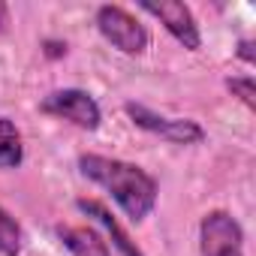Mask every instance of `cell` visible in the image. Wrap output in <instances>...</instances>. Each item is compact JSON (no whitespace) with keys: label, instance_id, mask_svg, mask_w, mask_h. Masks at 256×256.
Returning a JSON list of instances; mask_svg holds the SVG:
<instances>
[{"label":"cell","instance_id":"8","mask_svg":"<svg viewBox=\"0 0 256 256\" xmlns=\"http://www.w3.org/2000/svg\"><path fill=\"white\" fill-rule=\"evenodd\" d=\"M58 241L72 253V256H112V247L106 235L94 226H54Z\"/></svg>","mask_w":256,"mask_h":256},{"label":"cell","instance_id":"4","mask_svg":"<svg viewBox=\"0 0 256 256\" xmlns=\"http://www.w3.org/2000/svg\"><path fill=\"white\" fill-rule=\"evenodd\" d=\"M40 112L58 120H66L84 133L100 130L102 124V108L100 102L84 90V88H58L40 100Z\"/></svg>","mask_w":256,"mask_h":256},{"label":"cell","instance_id":"6","mask_svg":"<svg viewBox=\"0 0 256 256\" xmlns=\"http://www.w3.org/2000/svg\"><path fill=\"white\" fill-rule=\"evenodd\" d=\"M142 12H148L151 18H157L166 34L184 46L187 52H199L202 48V30H199V22L193 16V10L187 4H181V0H160V4H154V0H145V4H139Z\"/></svg>","mask_w":256,"mask_h":256},{"label":"cell","instance_id":"1","mask_svg":"<svg viewBox=\"0 0 256 256\" xmlns=\"http://www.w3.org/2000/svg\"><path fill=\"white\" fill-rule=\"evenodd\" d=\"M78 172L100 190L112 196V202L130 217L133 223H142L154 214L157 199H160V184L151 172L130 160H118L106 154H82L78 157Z\"/></svg>","mask_w":256,"mask_h":256},{"label":"cell","instance_id":"9","mask_svg":"<svg viewBox=\"0 0 256 256\" xmlns=\"http://www.w3.org/2000/svg\"><path fill=\"white\" fill-rule=\"evenodd\" d=\"M24 163V139L22 130L16 126V120H10L6 114H0V169H18Z\"/></svg>","mask_w":256,"mask_h":256},{"label":"cell","instance_id":"3","mask_svg":"<svg viewBox=\"0 0 256 256\" xmlns=\"http://www.w3.org/2000/svg\"><path fill=\"white\" fill-rule=\"evenodd\" d=\"M124 114L139 130H145L157 139H166L172 145H202L205 142V126L193 118H169V114H160V112L148 108L145 102H133V100L124 102Z\"/></svg>","mask_w":256,"mask_h":256},{"label":"cell","instance_id":"7","mask_svg":"<svg viewBox=\"0 0 256 256\" xmlns=\"http://www.w3.org/2000/svg\"><path fill=\"white\" fill-rule=\"evenodd\" d=\"M76 208H78L84 217H90V220L106 232V241H108V247L118 250V256H145V250L133 241V235L124 229V223H120L100 199H84V196H78V199H76Z\"/></svg>","mask_w":256,"mask_h":256},{"label":"cell","instance_id":"12","mask_svg":"<svg viewBox=\"0 0 256 256\" xmlns=\"http://www.w3.org/2000/svg\"><path fill=\"white\" fill-rule=\"evenodd\" d=\"M235 58H238L241 64H247V66H253V64H256V40H253V36H241V40L235 42Z\"/></svg>","mask_w":256,"mask_h":256},{"label":"cell","instance_id":"13","mask_svg":"<svg viewBox=\"0 0 256 256\" xmlns=\"http://www.w3.org/2000/svg\"><path fill=\"white\" fill-rule=\"evenodd\" d=\"M46 58H64L66 54V42H58V40H46Z\"/></svg>","mask_w":256,"mask_h":256},{"label":"cell","instance_id":"5","mask_svg":"<svg viewBox=\"0 0 256 256\" xmlns=\"http://www.w3.org/2000/svg\"><path fill=\"white\" fill-rule=\"evenodd\" d=\"M199 256H244V226L226 208H214L199 220Z\"/></svg>","mask_w":256,"mask_h":256},{"label":"cell","instance_id":"10","mask_svg":"<svg viewBox=\"0 0 256 256\" xmlns=\"http://www.w3.org/2000/svg\"><path fill=\"white\" fill-rule=\"evenodd\" d=\"M22 250H24V229L0 205V256H22Z\"/></svg>","mask_w":256,"mask_h":256},{"label":"cell","instance_id":"14","mask_svg":"<svg viewBox=\"0 0 256 256\" xmlns=\"http://www.w3.org/2000/svg\"><path fill=\"white\" fill-rule=\"evenodd\" d=\"M6 30H10V6L0 4V34H6Z\"/></svg>","mask_w":256,"mask_h":256},{"label":"cell","instance_id":"11","mask_svg":"<svg viewBox=\"0 0 256 256\" xmlns=\"http://www.w3.org/2000/svg\"><path fill=\"white\" fill-rule=\"evenodd\" d=\"M226 90L232 96H238L250 112L256 108V82H253V76H229L226 78Z\"/></svg>","mask_w":256,"mask_h":256},{"label":"cell","instance_id":"2","mask_svg":"<svg viewBox=\"0 0 256 256\" xmlns=\"http://www.w3.org/2000/svg\"><path fill=\"white\" fill-rule=\"evenodd\" d=\"M94 24H96L100 36H102L112 48H118L120 54H126V58H139V54H145L148 46H151V30H148L130 10H124V6H118V4H102V6H96Z\"/></svg>","mask_w":256,"mask_h":256}]
</instances>
